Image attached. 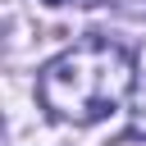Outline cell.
Returning <instances> with one entry per match:
<instances>
[{
  "instance_id": "cell-1",
  "label": "cell",
  "mask_w": 146,
  "mask_h": 146,
  "mask_svg": "<svg viewBox=\"0 0 146 146\" xmlns=\"http://www.w3.org/2000/svg\"><path fill=\"white\" fill-rule=\"evenodd\" d=\"M128 91H132V55L96 32L73 50L55 55L36 78L41 105L64 123H100L128 100Z\"/></svg>"
},
{
  "instance_id": "cell-2",
  "label": "cell",
  "mask_w": 146,
  "mask_h": 146,
  "mask_svg": "<svg viewBox=\"0 0 146 146\" xmlns=\"http://www.w3.org/2000/svg\"><path fill=\"white\" fill-rule=\"evenodd\" d=\"M128 137H146V91L137 96V114H132V128H128Z\"/></svg>"
},
{
  "instance_id": "cell-3",
  "label": "cell",
  "mask_w": 146,
  "mask_h": 146,
  "mask_svg": "<svg viewBox=\"0 0 146 146\" xmlns=\"http://www.w3.org/2000/svg\"><path fill=\"white\" fill-rule=\"evenodd\" d=\"M119 9H128V14H146V0H114Z\"/></svg>"
},
{
  "instance_id": "cell-4",
  "label": "cell",
  "mask_w": 146,
  "mask_h": 146,
  "mask_svg": "<svg viewBox=\"0 0 146 146\" xmlns=\"http://www.w3.org/2000/svg\"><path fill=\"white\" fill-rule=\"evenodd\" d=\"M41 5H91V0H41Z\"/></svg>"
}]
</instances>
